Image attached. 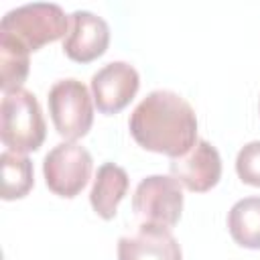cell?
I'll list each match as a JSON object with an SVG mask.
<instances>
[{"instance_id":"obj_1","label":"cell","mask_w":260,"mask_h":260,"mask_svg":"<svg viewBox=\"0 0 260 260\" xmlns=\"http://www.w3.org/2000/svg\"><path fill=\"white\" fill-rule=\"evenodd\" d=\"M128 128L138 146L171 158L187 154L199 140L195 110L169 89L150 91L130 114Z\"/></svg>"},{"instance_id":"obj_2","label":"cell","mask_w":260,"mask_h":260,"mask_svg":"<svg viewBox=\"0 0 260 260\" xmlns=\"http://www.w3.org/2000/svg\"><path fill=\"white\" fill-rule=\"evenodd\" d=\"M47 136V124L32 91L20 87L6 91L0 104V138L2 144L18 154L35 152Z\"/></svg>"},{"instance_id":"obj_3","label":"cell","mask_w":260,"mask_h":260,"mask_svg":"<svg viewBox=\"0 0 260 260\" xmlns=\"http://www.w3.org/2000/svg\"><path fill=\"white\" fill-rule=\"evenodd\" d=\"M69 16L59 4L32 2L8 10L0 20V35L20 43L28 53L67 37Z\"/></svg>"},{"instance_id":"obj_4","label":"cell","mask_w":260,"mask_h":260,"mask_svg":"<svg viewBox=\"0 0 260 260\" xmlns=\"http://www.w3.org/2000/svg\"><path fill=\"white\" fill-rule=\"evenodd\" d=\"M49 114L59 136L67 142L83 138L93 124V104L79 79H59L49 89Z\"/></svg>"},{"instance_id":"obj_5","label":"cell","mask_w":260,"mask_h":260,"mask_svg":"<svg viewBox=\"0 0 260 260\" xmlns=\"http://www.w3.org/2000/svg\"><path fill=\"white\" fill-rule=\"evenodd\" d=\"M132 209L140 223L175 228L183 213L181 185L167 175L142 179L132 195Z\"/></svg>"},{"instance_id":"obj_6","label":"cell","mask_w":260,"mask_h":260,"mask_svg":"<svg viewBox=\"0 0 260 260\" xmlns=\"http://www.w3.org/2000/svg\"><path fill=\"white\" fill-rule=\"evenodd\" d=\"M91 154L77 142L53 146L43 160V175L49 191L65 199H73L83 191L91 177Z\"/></svg>"},{"instance_id":"obj_7","label":"cell","mask_w":260,"mask_h":260,"mask_svg":"<svg viewBox=\"0 0 260 260\" xmlns=\"http://www.w3.org/2000/svg\"><path fill=\"white\" fill-rule=\"evenodd\" d=\"M140 87L138 71L126 61H112L91 77V98L100 114L114 116L122 112Z\"/></svg>"},{"instance_id":"obj_8","label":"cell","mask_w":260,"mask_h":260,"mask_svg":"<svg viewBox=\"0 0 260 260\" xmlns=\"http://www.w3.org/2000/svg\"><path fill=\"white\" fill-rule=\"evenodd\" d=\"M171 177L193 193L213 189L221 179V158L213 144L197 140L195 146L177 158H171Z\"/></svg>"},{"instance_id":"obj_9","label":"cell","mask_w":260,"mask_h":260,"mask_svg":"<svg viewBox=\"0 0 260 260\" xmlns=\"http://www.w3.org/2000/svg\"><path fill=\"white\" fill-rule=\"evenodd\" d=\"M110 26L108 22L89 12L75 10L69 16V30L63 39V53L75 63H91L108 51Z\"/></svg>"},{"instance_id":"obj_10","label":"cell","mask_w":260,"mask_h":260,"mask_svg":"<svg viewBox=\"0 0 260 260\" xmlns=\"http://www.w3.org/2000/svg\"><path fill=\"white\" fill-rule=\"evenodd\" d=\"M118 260H183V252L169 228L140 223L136 234L118 240Z\"/></svg>"},{"instance_id":"obj_11","label":"cell","mask_w":260,"mask_h":260,"mask_svg":"<svg viewBox=\"0 0 260 260\" xmlns=\"http://www.w3.org/2000/svg\"><path fill=\"white\" fill-rule=\"evenodd\" d=\"M128 187H130V179L122 167L114 162H104L102 167H98V173L89 191V203L93 211L102 219H114L118 213L120 201L128 193Z\"/></svg>"},{"instance_id":"obj_12","label":"cell","mask_w":260,"mask_h":260,"mask_svg":"<svg viewBox=\"0 0 260 260\" xmlns=\"http://www.w3.org/2000/svg\"><path fill=\"white\" fill-rule=\"evenodd\" d=\"M228 230L238 246L260 250V197L236 201L228 213Z\"/></svg>"},{"instance_id":"obj_13","label":"cell","mask_w":260,"mask_h":260,"mask_svg":"<svg viewBox=\"0 0 260 260\" xmlns=\"http://www.w3.org/2000/svg\"><path fill=\"white\" fill-rule=\"evenodd\" d=\"M0 165H2V199L14 201L26 197L35 185V171L30 158L12 150H4L0 154Z\"/></svg>"},{"instance_id":"obj_14","label":"cell","mask_w":260,"mask_h":260,"mask_svg":"<svg viewBox=\"0 0 260 260\" xmlns=\"http://www.w3.org/2000/svg\"><path fill=\"white\" fill-rule=\"evenodd\" d=\"M28 51L14 39L0 35V87L2 91L20 89L28 77Z\"/></svg>"},{"instance_id":"obj_15","label":"cell","mask_w":260,"mask_h":260,"mask_svg":"<svg viewBox=\"0 0 260 260\" xmlns=\"http://www.w3.org/2000/svg\"><path fill=\"white\" fill-rule=\"evenodd\" d=\"M236 173L242 183L260 187V140L244 144L236 156Z\"/></svg>"},{"instance_id":"obj_16","label":"cell","mask_w":260,"mask_h":260,"mask_svg":"<svg viewBox=\"0 0 260 260\" xmlns=\"http://www.w3.org/2000/svg\"><path fill=\"white\" fill-rule=\"evenodd\" d=\"M258 112H260V102H258Z\"/></svg>"}]
</instances>
